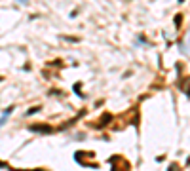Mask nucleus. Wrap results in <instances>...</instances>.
I'll return each mask as SVG.
<instances>
[{
	"label": "nucleus",
	"instance_id": "nucleus-1",
	"mask_svg": "<svg viewBox=\"0 0 190 171\" xmlns=\"http://www.w3.org/2000/svg\"><path fill=\"white\" fill-rule=\"evenodd\" d=\"M10 112H12V107L6 108V112L2 114V118H0V126H4V124H6V120H8V114H10Z\"/></svg>",
	"mask_w": 190,
	"mask_h": 171
},
{
	"label": "nucleus",
	"instance_id": "nucleus-2",
	"mask_svg": "<svg viewBox=\"0 0 190 171\" xmlns=\"http://www.w3.org/2000/svg\"><path fill=\"white\" fill-rule=\"evenodd\" d=\"M21 2H25V0H21Z\"/></svg>",
	"mask_w": 190,
	"mask_h": 171
}]
</instances>
